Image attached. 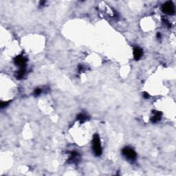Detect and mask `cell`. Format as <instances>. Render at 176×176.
Here are the masks:
<instances>
[{"label":"cell","instance_id":"cell-2","mask_svg":"<svg viewBox=\"0 0 176 176\" xmlns=\"http://www.w3.org/2000/svg\"><path fill=\"white\" fill-rule=\"evenodd\" d=\"M122 152H123V155L126 158L130 160H134L136 158V153L130 147H125Z\"/></svg>","mask_w":176,"mask_h":176},{"label":"cell","instance_id":"cell-6","mask_svg":"<svg viewBox=\"0 0 176 176\" xmlns=\"http://www.w3.org/2000/svg\"><path fill=\"white\" fill-rule=\"evenodd\" d=\"M79 158V154L77 152H72V153H71V155H70V158H69V162L70 163L77 162Z\"/></svg>","mask_w":176,"mask_h":176},{"label":"cell","instance_id":"cell-10","mask_svg":"<svg viewBox=\"0 0 176 176\" xmlns=\"http://www.w3.org/2000/svg\"><path fill=\"white\" fill-rule=\"evenodd\" d=\"M41 89H40V88H37V89H36L35 90H34V96H39V95L41 94Z\"/></svg>","mask_w":176,"mask_h":176},{"label":"cell","instance_id":"cell-14","mask_svg":"<svg viewBox=\"0 0 176 176\" xmlns=\"http://www.w3.org/2000/svg\"><path fill=\"white\" fill-rule=\"evenodd\" d=\"M157 36H158V38H160V36H161V34H160V33H158V35H157Z\"/></svg>","mask_w":176,"mask_h":176},{"label":"cell","instance_id":"cell-4","mask_svg":"<svg viewBox=\"0 0 176 176\" xmlns=\"http://www.w3.org/2000/svg\"><path fill=\"white\" fill-rule=\"evenodd\" d=\"M15 63L18 66H19L20 68H25L26 63V59L23 56H18L15 58Z\"/></svg>","mask_w":176,"mask_h":176},{"label":"cell","instance_id":"cell-5","mask_svg":"<svg viewBox=\"0 0 176 176\" xmlns=\"http://www.w3.org/2000/svg\"><path fill=\"white\" fill-rule=\"evenodd\" d=\"M143 54V51L139 47H135L133 49V57L135 60H139Z\"/></svg>","mask_w":176,"mask_h":176},{"label":"cell","instance_id":"cell-13","mask_svg":"<svg viewBox=\"0 0 176 176\" xmlns=\"http://www.w3.org/2000/svg\"><path fill=\"white\" fill-rule=\"evenodd\" d=\"M143 96H144L145 99H149V94H147V93H144V94H143Z\"/></svg>","mask_w":176,"mask_h":176},{"label":"cell","instance_id":"cell-9","mask_svg":"<svg viewBox=\"0 0 176 176\" xmlns=\"http://www.w3.org/2000/svg\"><path fill=\"white\" fill-rule=\"evenodd\" d=\"M77 119L79 121H81V122H84V121H85L86 120L88 119V116L87 115L84 114V113H80V114L78 115Z\"/></svg>","mask_w":176,"mask_h":176},{"label":"cell","instance_id":"cell-11","mask_svg":"<svg viewBox=\"0 0 176 176\" xmlns=\"http://www.w3.org/2000/svg\"><path fill=\"white\" fill-rule=\"evenodd\" d=\"M9 103H10V101H6V102H2L1 103V107L2 108H4V107H6L9 104Z\"/></svg>","mask_w":176,"mask_h":176},{"label":"cell","instance_id":"cell-7","mask_svg":"<svg viewBox=\"0 0 176 176\" xmlns=\"http://www.w3.org/2000/svg\"><path fill=\"white\" fill-rule=\"evenodd\" d=\"M161 117H162L161 112H160V111H155L154 115H153V117L151 118V121L152 123H155L161 119Z\"/></svg>","mask_w":176,"mask_h":176},{"label":"cell","instance_id":"cell-3","mask_svg":"<svg viewBox=\"0 0 176 176\" xmlns=\"http://www.w3.org/2000/svg\"><path fill=\"white\" fill-rule=\"evenodd\" d=\"M162 11L168 15H173L175 13V6L172 2H166L162 6Z\"/></svg>","mask_w":176,"mask_h":176},{"label":"cell","instance_id":"cell-8","mask_svg":"<svg viewBox=\"0 0 176 176\" xmlns=\"http://www.w3.org/2000/svg\"><path fill=\"white\" fill-rule=\"evenodd\" d=\"M25 73H26V70H25V68H21L18 72H17V78L18 79H21L23 78V76H24Z\"/></svg>","mask_w":176,"mask_h":176},{"label":"cell","instance_id":"cell-12","mask_svg":"<svg viewBox=\"0 0 176 176\" xmlns=\"http://www.w3.org/2000/svg\"><path fill=\"white\" fill-rule=\"evenodd\" d=\"M84 66L83 65H79V71L80 72H83L84 71Z\"/></svg>","mask_w":176,"mask_h":176},{"label":"cell","instance_id":"cell-1","mask_svg":"<svg viewBox=\"0 0 176 176\" xmlns=\"http://www.w3.org/2000/svg\"><path fill=\"white\" fill-rule=\"evenodd\" d=\"M93 149L96 156H100L102 153V148L101 140L98 134H95L93 137Z\"/></svg>","mask_w":176,"mask_h":176}]
</instances>
